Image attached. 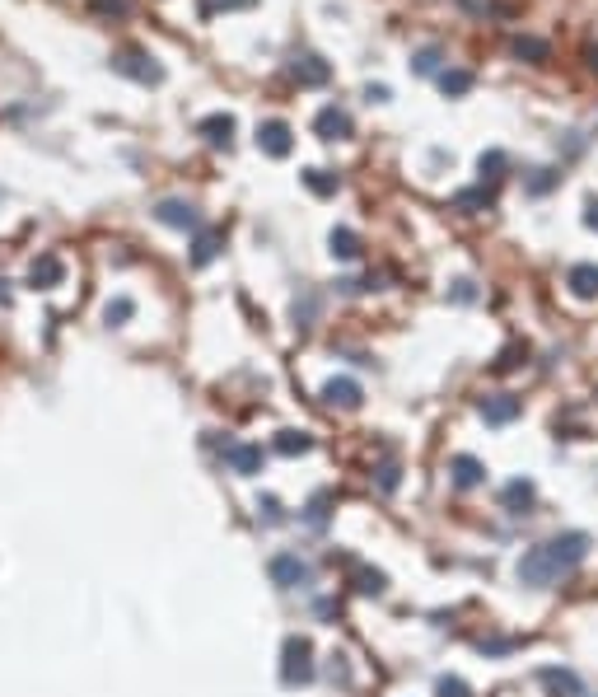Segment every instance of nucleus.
<instances>
[{"instance_id":"f257e3e1","label":"nucleus","mask_w":598,"mask_h":697,"mask_svg":"<svg viewBox=\"0 0 598 697\" xmlns=\"http://www.w3.org/2000/svg\"><path fill=\"white\" fill-rule=\"evenodd\" d=\"M585 557H589V534L571 529V534H556V538H547V543H538V547H528L514 571H519L524 585L547 590V585H556L566 571H575Z\"/></svg>"},{"instance_id":"f03ea898","label":"nucleus","mask_w":598,"mask_h":697,"mask_svg":"<svg viewBox=\"0 0 598 697\" xmlns=\"http://www.w3.org/2000/svg\"><path fill=\"white\" fill-rule=\"evenodd\" d=\"M112 71L136 80V85H164V66L150 52H141V47H122V52H112Z\"/></svg>"},{"instance_id":"7ed1b4c3","label":"nucleus","mask_w":598,"mask_h":697,"mask_svg":"<svg viewBox=\"0 0 598 697\" xmlns=\"http://www.w3.org/2000/svg\"><path fill=\"white\" fill-rule=\"evenodd\" d=\"M280 678L286 684H309L313 678V646L304 637H286V646H280Z\"/></svg>"},{"instance_id":"20e7f679","label":"nucleus","mask_w":598,"mask_h":697,"mask_svg":"<svg viewBox=\"0 0 598 697\" xmlns=\"http://www.w3.org/2000/svg\"><path fill=\"white\" fill-rule=\"evenodd\" d=\"M155 221L169 225V229H202V211H196L192 202H182V197H164V202L155 206Z\"/></svg>"},{"instance_id":"39448f33","label":"nucleus","mask_w":598,"mask_h":697,"mask_svg":"<svg viewBox=\"0 0 598 697\" xmlns=\"http://www.w3.org/2000/svg\"><path fill=\"white\" fill-rule=\"evenodd\" d=\"M290 75H295L304 89H318V85H327V80H332V66H327L318 52H295V57H290Z\"/></svg>"},{"instance_id":"423d86ee","label":"nucleus","mask_w":598,"mask_h":697,"mask_svg":"<svg viewBox=\"0 0 598 697\" xmlns=\"http://www.w3.org/2000/svg\"><path fill=\"white\" fill-rule=\"evenodd\" d=\"M257 151L267 155V159H286V155L295 151V136H290V127L280 122V118L262 122V127H257Z\"/></svg>"},{"instance_id":"0eeeda50","label":"nucleus","mask_w":598,"mask_h":697,"mask_svg":"<svg viewBox=\"0 0 598 697\" xmlns=\"http://www.w3.org/2000/svg\"><path fill=\"white\" fill-rule=\"evenodd\" d=\"M313 131H318V141H351V112L337 108V104H327L318 108V118H313Z\"/></svg>"},{"instance_id":"6e6552de","label":"nucleus","mask_w":598,"mask_h":697,"mask_svg":"<svg viewBox=\"0 0 598 697\" xmlns=\"http://www.w3.org/2000/svg\"><path fill=\"white\" fill-rule=\"evenodd\" d=\"M360 398H364V389L356 384L351 375H337V379H327V384H323V403H327V407L356 412V407H360Z\"/></svg>"},{"instance_id":"1a4fd4ad","label":"nucleus","mask_w":598,"mask_h":697,"mask_svg":"<svg viewBox=\"0 0 598 697\" xmlns=\"http://www.w3.org/2000/svg\"><path fill=\"white\" fill-rule=\"evenodd\" d=\"M196 131H202L206 145H215V151H229V145H234L239 122H234V112H211V118L196 122Z\"/></svg>"},{"instance_id":"9d476101","label":"nucleus","mask_w":598,"mask_h":697,"mask_svg":"<svg viewBox=\"0 0 598 697\" xmlns=\"http://www.w3.org/2000/svg\"><path fill=\"white\" fill-rule=\"evenodd\" d=\"M272 580H276L280 590L304 585V580H309V561L295 557V553H276V557H272Z\"/></svg>"},{"instance_id":"9b49d317","label":"nucleus","mask_w":598,"mask_h":697,"mask_svg":"<svg viewBox=\"0 0 598 697\" xmlns=\"http://www.w3.org/2000/svg\"><path fill=\"white\" fill-rule=\"evenodd\" d=\"M481 422L487 426H510L514 417H519V398L514 393H491V398H481Z\"/></svg>"},{"instance_id":"f8f14e48","label":"nucleus","mask_w":598,"mask_h":697,"mask_svg":"<svg viewBox=\"0 0 598 697\" xmlns=\"http://www.w3.org/2000/svg\"><path fill=\"white\" fill-rule=\"evenodd\" d=\"M225 463H229L239 477H253V473H262V450H257V445L229 440V445H225Z\"/></svg>"},{"instance_id":"ddd939ff","label":"nucleus","mask_w":598,"mask_h":697,"mask_svg":"<svg viewBox=\"0 0 598 697\" xmlns=\"http://www.w3.org/2000/svg\"><path fill=\"white\" fill-rule=\"evenodd\" d=\"M566 286L575 300H598V262H575L566 272Z\"/></svg>"},{"instance_id":"4468645a","label":"nucleus","mask_w":598,"mask_h":697,"mask_svg":"<svg viewBox=\"0 0 598 697\" xmlns=\"http://www.w3.org/2000/svg\"><path fill=\"white\" fill-rule=\"evenodd\" d=\"M61 276H65L61 258L47 253V258H38V262L28 267V286H33V290H52V286H61Z\"/></svg>"},{"instance_id":"2eb2a0df","label":"nucleus","mask_w":598,"mask_h":697,"mask_svg":"<svg viewBox=\"0 0 598 697\" xmlns=\"http://www.w3.org/2000/svg\"><path fill=\"white\" fill-rule=\"evenodd\" d=\"M435 85H440V94H444V98H463V94H472L477 75H472V71H458V66H448V71H440V75H435Z\"/></svg>"},{"instance_id":"dca6fc26","label":"nucleus","mask_w":598,"mask_h":697,"mask_svg":"<svg viewBox=\"0 0 598 697\" xmlns=\"http://www.w3.org/2000/svg\"><path fill=\"white\" fill-rule=\"evenodd\" d=\"M448 473H454V487H477L481 477H487V469H481V459H472V454H454V463H448Z\"/></svg>"},{"instance_id":"f3484780","label":"nucleus","mask_w":598,"mask_h":697,"mask_svg":"<svg viewBox=\"0 0 598 697\" xmlns=\"http://www.w3.org/2000/svg\"><path fill=\"white\" fill-rule=\"evenodd\" d=\"M327 244H332V258H341V262H356L360 258V235H356V229H346V225L332 229Z\"/></svg>"},{"instance_id":"a211bd4d","label":"nucleus","mask_w":598,"mask_h":697,"mask_svg":"<svg viewBox=\"0 0 598 697\" xmlns=\"http://www.w3.org/2000/svg\"><path fill=\"white\" fill-rule=\"evenodd\" d=\"M220 253V229H196V244H192V267H206Z\"/></svg>"},{"instance_id":"6ab92c4d","label":"nucleus","mask_w":598,"mask_h":697,"mask_svg":"<svg viewBox=\"0 0 598 697\" xmlns=\"http://www.w3.org/2000/svg\"><path fill=\"white\" fill-rule=\"evenodd\" d=\"M510 52L519 57V61H533V66H542L547 57H552V47H547L542 38H528V33H519V38L510 43Z\"/></svg>"},{"instance_id":"aec40b11","label":"nucleus","mask_w":598,"mask_h":697,"mask_svg":"<svg viewBox=\"0 0 598 697\" xmlns=\"http://www.w3.org/2000/svg\"><path fill=\"white\" fill-rule=\"evenodd\" d=\"M501 501H505V510H528L533 506V483H528V477H514V483H505Z\"/></svg>"},{"instance_id":"412c9836","label":"nucleus","mask_w":598,"mask_h":697,"mask_svg":"<svg viewBox=\"0 0 598 697\" xmlns=\"http://www.w3.org/2000/svg\"><path fill=\"white\" fill-rule=\"evenodd\" d=\"M505 169H510V159H505V151H487V155L477 159L481 188H487V182H501V178H505Z\"/></svg>"},{"instance_id":"4be33fe9","label":"nucleus","mask_w":598,"mask_h":697,"mask_svg":"<svg viewBox=\"0 0 598 697\" xmlns=\"http://www.w3.org/2000/svg\"><path fill=\"white\" fill-rule=\"evenodd\" d=\"M299 178H304V188H309L313 197H337V174H327V169H304Z\"/></svg>"},{"instance_id":"5701e85b","label":"nucleus","mask_w":598,"mask_h":697,"mask_svg":"<svg viewBox=\"0 0 598 697\" xmlns=\"http://www.w3.org/2000/svg\"><path fill=\"white\" fill-rule=\"evenodd\" d=\"M542 684L552 688L556 697L566 693V697H579V678L571 674V670H542Z\"/></svg>"},{"instance_id":"b1692460","label":"nucleus","mask_w":598,"mask_h":697,"mask_svg":"<svg viewBox=\"0 0 598 697\" xmlns=\"http://www.w3.org/2000/svg\"><path fill=\"white\" fill-rule=\"evenodd\" d=\"M309 450H313V440L304 430H280L276 436V454H309Z\"/></svg>"},{"instance_id":"393cba45","label":"nucleus","mask_w":598,"mask_h":697,"mask_svg":"<svg viewBox=\"0 0 598 697\" xmlns=\"http://www.w3.org/2000/svg\"><path fill=\"white\" fill-rule=\"evenodd\" d=\"M454 206H458V211H468V215L487 211V206H491V188H468V192H458V197H454Z\"/></svg>"},{"instance_id":"a878e982","label":"nucleus","mask_w":598,"mask_h":697,"mask_svg":"<svg viewBox=\"0 0 598 697\" xmlns=\"http://www.w3.org/2000/svg\"><path fill=\"white\" fill-rule=\"evenodd\" d=\"M131 314H136V300H126V295H118V300H108V309H104V323H108V328H122V323H131Z\"/></svg>"},{"instance_id":"bb28decb","label":"nucleus","mask_w":598,"mask_h":697,"mask_svg":"<svg viewBox=\"0 0 598 697\" xmlns=\"http://www.w3.org/2000/svg\"><path fill=\"white\" fill-rule=\"evenodd\" d=\"M440 61H444L440 47H421V52L411 57V71H417V75H440Z\"/></svg>"},{"instance_id":"cd10ccee","label":"nucleus","mask_w":598,"mask_h":697,"mask_svg":"<svg viewBox=\"0 0 598 697\" xmlns=\"http://www.w3.org/2000/svg\"><path fill=\"white\" fill-rule=\"evenodd\" d=\"M318 319V295H304V300H295V323L299 328H313Z\"/></svg>"},{"instance_id":"c85d7f7f","label":"nucleus","mask_w":598,"mask_h":697,"mask_svg":"<svg viewBox=\"0 0 598 697\" xmlns=\"http://www.w3.org/2000/svg\"><path fill=\"white\" fill-rule=\"evenodd\" d=\"M257 0H202V14L211 19V14H220V10H253Z\"/></svg>"},{"instance_id":"c756f323","label":"nucleus","mask_w":598,"mask_h":697,"mask_svg":"<svg viewBox=\"0 0 598 697\" xmlns=\"http://www.w3.org/2000/svg\"><path fill=\"white\" fill-rule=\"evenodd\" d=\"M435 693H440V697H472V688L463 684V678H440Z\"/></svg>"},{"instance_id":"7c9ffc66","label":"nucleus","mask_w":598,"mask_h":697,"mask_svg":"<svg viewBox=\"0 0 598 697\" xmlns=\"http://www.w3.org/2000/svg\"><path fill=\"white\" fill-rule=\"evenodd\" d=\"M448 295H454V305H472V300H477L472 281H454V290H448Z\"/></svg>"},{"instance_id":"2f4dec72","label":"nucleus","mask_w":598,"mask_h":697,"mask_svg":"<svg viewBox=\"0 0 598 697\" xmlns=\"http://www.w3.org/2000/svg\"><path fill=\"white\" fill-rule=\"evenodd\" d=\"M360 590L364 594H379V590H384V571H360Z\"/></svg>"},{"instance_id":"473e14b6","label":"nucleus","mask_w":598,"mask_h":697,"mask_svg":"<svg viewBox=\"0 0 598 697\" xmlns=\"http://www.w3.org/2000/svg\"><path fill=\"white\" fill-rule=\"evenodd\" d=\"M379 487L397 492V463H384V469H379Z\"/></svg>"},{"instance_id":"72a5a7b5","label":"nucleus","mask_w":598,"mask_h":697,"mask_svg":"<svg viewBox=\"0 0 598 697\" xmlns=\"http://www.w3.org/2000/svg\"><path fill=\"white\" fill-rule=\"evenodd\" d=\"M94 10L98 14H126L131 5H126V0H94Z\"/></svg>"},{"instance_id":"f704fd0d","label":"nucleus","mask_w":598,"mask_h":697,"mask_svg":"<svg viewBox=\"0 0 598 697\" xmlns=\"http://www.w3.org/2000/svg\"><path fill=\"white\" fill-rule=\"evenodd\" d=\"M552 182H556V174H552V169H538V178L528 182V192H547V188H552Z\"/></svg>"},{"instance_id":"c9c22d12","label":"nucleus","mask_w":598,"mask_h":697,"mask_svg":"<svg viewBox=\"0 0 598 697\" xmlns=\"http://www.w3.org/2000/svg\"><path fill=\"white\" fill-rule=\"evenodd\" d=\"M519 356H524L519 346H510V352H505L501 360H495V370H514V365H519Z\"/></svg>"},{"instance_id":"e433bc0d","label":"nucleus","mask_w":598,"mask_h":697,"mask_svg":"<svg viewBox=\"0 0 598 697\" xmlns=\"http://www.w3.org/2000/svg\"><path fill=\"white\" fill-rule=\"evenodd\" d=\"M364 98H370V104H388V85H370Z\"/></svg>"},{"instance_id":"4c0bfd02","label":"nucleus","mask_w":598,"mask_h":697,"mask_svg":"<svg viewBox=\"0 0 598 697\" xmlns=\"http://www.w3.org/2000/svg\"><path fill=\"white\" fill-rule=\"evenodd\" d=\"M458 5H463V10H477V14H487V10H495L491 0H458Z\"/></svg>"},{"instance_id":"58836bf2","label":"nucleus","mask_w":598,"mask_h":697,"mask_svg":"<svg viewBox=\"0 0 598 697\" xmlns=\"http://www.w3.org/2000/svg\"><path fill=\"white\" fill-rule=\"evenodd\" d=\"M262 510H267V520H272V524L280 520V506H276V496H267V501H262Z\"/></svg>"},{"instance_id":"ea45409f","label":"nucleus","mask_w":598,"mask_h":697,"mask_svg":"<svg viewBox=\"0 0 598 697\" xmlns=\"http://www.w3.org/2000/svg\"><path fill=\"white\" fill-rule=\"evenodd\" d=\"M585 225H589V229H598V202H589V211H585Z\"/></svg>"},{"instance_id":"a19ab883","label":"nucleus","mask_w":598,"mask_h":697,"mask_svg":"<svg viewBox=\"0 0 598 697\" xmlns=\"http://www.w3.org/2000/svg\"><path fill=\"white\" fill-rule=\"evenodd\" d=\"M589 66H594V71H598V47H589Z\"/></svg>"},{"instance_id":"79ce46f5","label":"nucleus","mask_w":598,"mask_h":697,"mask_svg":"<svg viewBox=\"0 0 598 697\" xmlns=\"http://www.w3.org/2000/svg\"><path fill=\"white\" fill-rule=\"evenodd\" d=\"M5 300H10V290H5V281H0V305H5Z\"/></svg>"}]
</instances>
